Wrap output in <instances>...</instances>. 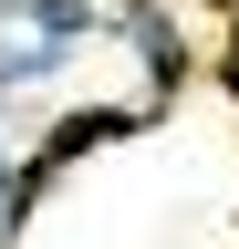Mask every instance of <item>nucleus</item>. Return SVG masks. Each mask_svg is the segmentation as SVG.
<instances>
[{
	"mask_svg": "<svg viewBox=\"0 0 239 249\" xmlns=\"http://www.w3.org/2000/svg\"><path fill=\"white\" fill-rule=\"evenodd\" d=\"M73 42H42V31H11V42H0V93H21V83H42L52 62H63Z\"/></svg>",
	"mask_w": 239,
	"mask_h": 249,
	"instance_id": "nucleus-2",
	"label": "nucleus"
},
{
	"mask_svg": "<svg viewBox=\"0 0 239 249\" xmlns=\"http://www.w3.org/2000/svg\"><path fill=\"white\" fill-rule=\"evenodd\" d=\"M11 31H42V42H83L94 31V0H0Z\"/></svg>",
	"mask_w": 239,
	"mask_h": 249,
	"instance_id": "nucleus-1",
	"label": "nucleus"
},
{
	"mask_svg": "<svg viewBox=\"0 0 239 249\" xmlns=\"http://www.w3.org/2000/svg\"><path fill=\"white\" fill-rule=\"evenodd\" d=\"M219 73H229V83H239V21H229V42H219Z\"/></svg>",
	"mask_w": 239,
	"mask_h": 249,
	"instance_id": "nucleus-3",
	"label": "nucleus"
}]
</instances>
